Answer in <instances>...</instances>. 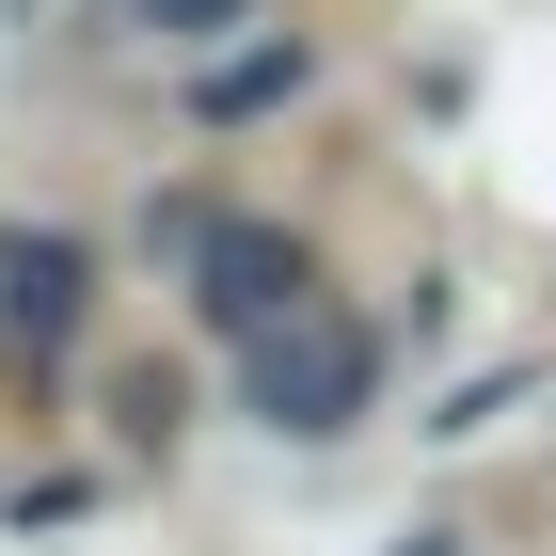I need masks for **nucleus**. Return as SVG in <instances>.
<instances>
[{
  "mask_svg": "<svg viewBox=\"0 0 556 556\" xmlns=\"http://www.w3.org/2000/svg\"><path fill=\"white\" fill-rule=\"evenodd\" d=\"M143 16H160V33H239L255 0H143Z\"/></svg>",
  "mask_w": 556,
  "mask_h": 556,
  "instance_id": "39448f33",
  "label": "nucleus"
},
{
  "mask_svg": "<svg viewBox=\"0 0 556 556\" xmlns=\"http://www.w3.org/2000/svg\"><path fill=\"white\" fill-rule=\"evenodd\" d=\"M302 80V48H255V64H207V80H191V96H207V112H270V96H287Z\"/></svg>",
  "mask_w": 556,
  "mask_h": 556,
  "instance_id": "20e7f679",
  "label": "nucleus"
},
{
  "mask_svg": "<svg viewBox=\"0 0 556 556\" xmlns=\"http://www.w3.org/2000/svg\"><path fill=\"white\" fill-rule=\"evenodd\" d=\"M175 270H191V318L223 350L270 334L287 302H318V255H302L287 223H255V207H175Z\"/></svg>",
  "mask_w": 556,
  "mask_h": 556,
  "instance_id": "f03ea898",
  "label": "nucleus"
},
{
  "mask_svg": "<svg viewBox=\"0 0 556 556\" xmlns=\"http://www.w3.org/2000/svg\"><path fill=\"white\" fill-rule=\"evenodd\" d=\"M80 302H96V255H80V239H0V334H16V350H64Z\"/></svg>",
  "mask_w": 556,
  "mask_h": 556,
  "instance_id": "7ed1b4c3",
  "label": "nucleus"
},
{
  "mask_svg": "<svg viewBox=\"0 0 556 556\" xmlns=\"http://www.w3.org/2000/svg\"><path fill=\"white\" fill-rule=\"evenodd\" d=\"M366 397H382V334L350 302H287L270 334H239V414L287 429V445H334Z\"/></svg>",
  "mask_w": 556,
  "mask_h": 556,
  "instance_id": "f257e3e1",
  "label": "nucleus"
}]
</instances>
